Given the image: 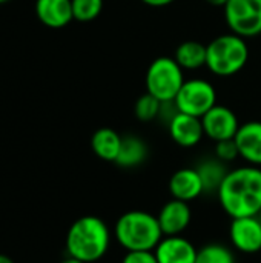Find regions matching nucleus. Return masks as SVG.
I'll return each mask as SVG.
<instances>
[{
	"label": "nucleus",
	"mask_w": 261,
	"mask_h": 263,
	"mask_svg": "<svg viewBox=\"0 0 261 263\" xmlns=\"http://www.w3.org/2000/svg\"><path fill=\"white\" fill-rule=\"evenodd\" d=\"M217 194L232 219L257 216L261 210V170L251 165L229 171Z\"/></svg>",
	"instance_id": "nucleus-1"
},
{
	"label": "nucleus",
	"mask_w": 261,
	"mask_h": 263,
	"mask_svg": "<svg viewBox=\"0 0 261 263\" xmlns=\"http://www.w3.org/2000/svg\"><path fill=\"white\" fill-rule=\"evenodd\" d=\"M111 242L108 225L97 216H83L77 219L66 236L68 254L85 263L102 259Z\"/></svg>",
	"instance_id": "nucleus-2"
},
{
	"label": "nucleus",
	"mask_w": 261,
	"mask_h": 263,
	"mask_svg": "<svg viewBox=\"0 0 261 263\" xmlns=\"http://www.w3.org/2000/svg\"><path fill=\"white\" fill-rule=\"evenodd\" d=\"M115 240L126 251H154L163 239L157 216L146 211L122 214L114 228Z\"/></svg>",
	"instance_id": "nucleus-3"
},
{
	"label": "nucleus",
	"mask_w": 261,
	"mask_h": 263,
	"mask_svg": "<svg viewBox=\"0 0 261 263\" xmlns=\"http://www.w3.org/2000/svg\"><path fill=\"white\" fill-rule=\"evenodd\" d=\"M206 66L220 77H229L245 68L249 59L246 40L237 34L215 37L208 46Z\"/></svg>",
	"instance_id": "nucleus-4"
},
{
	"label": "nucleus",
	"mask_w": 261,
	"mask_h": 263,
	"mask_svg": "<svg viewBox=\"0 0 261 263\" xmlns=\"http://www.w3.org/2000/svg\"><path fill=\"white\" fill-rule=\"evenodd\" d=\"M183 83V68L172 57H158L148 68L146 92L163 103L174 102Z\"/></svg>",
	"instance_id": "nucleus-5"
},
{
	"label": "nucleus",
	"mask_w": 261,
	"mask_h": 263,
	"mask_svg": "<svg viewBox=\"0 0 261 263\" xmlns=\"http://www.w3.org/2000/svg\"><path fill=\"white\" fill-rule=\"evenodd\" d=\"M174 105L178 112L202 119L211 108L217 105V92L214 86L203 79L185 80L174 100Z\"/></svg>",
	"instance_id": "nucleus-6"
},
{
	"label": "nucleus",
	"mask_w": 261,
	"mask_h": 263,
	"mask_svg": "<svg viewBox=\"0 0 261 263\" xmlns=\"http://www.w3.org/2000/svg\"><path fill=\"white\" fill-rule=\"evenodd\" d=\"M225 17L231 31L243 39L261 34V0H228Z\"/></svg>",
	"instance_id": "nucleus-7"
},
{
	"label": "nucleus",
	"mask_w": 261,
	"mask_h": 263,
	"mask_svg": "<svg viewBox=\"0 0 261 263\" xmlns=\"http://www.w3.org/2000/svg\"><path fill=\"white\" fill-rule=\"evenodd\" d=\"M202 123H203L205 136H208L215 143L222 140L234 139L240 128L235 112L222 105H215L214 108H211L202 117Z\"/></svg>",
	"instance_id": "nucleus-8"
},
{
	"label": "nucleus",
	"mask_w": 261,
	"mask_h": 263,
	"mask_svg": "<svg viewBox=\"0 0 261 263\" xmlns=\"http://www.w3.org/2000/svg\"><path fill=\"white\" fill-rule=\"evenodd\" d=\"M232 245L246 254H254L261 250V220L258 216L232 219L229 228Z\"/></svg>",
	"instance_id": "nucleus-9"
},
{
	"label": "nucleus",
	"mask_w": 261,
	"mask_h": 263,
	"mask_svg": "<svg viewBox=\"0 0 261 263\" xmlns=\"http://www.w3.org/2000/svg\"><path fill=\"white\" fill-rule=\"evenodd\" d=\"M169 134L172 140L183 148L195 146L205 136L202 119L177 111L169 120Z\"/></svg>",
	"instance_id": "nucleus-10"
},
{
	"label": "nucleus",
	"mask_w": 261,
	"mask_h": 263,
	"mask_svg": "<svg viewBox=\"0 0 261 263\" xmlns=\"http://www.w3.org/2000/svg\"><path fill=\"white\" fill-rule=\"evenodd\" d=\"M157 219L163 236H180L189 227L192 213L188 202L171 199L163 205Z\"/></svg>",
	"instance_id": "nucleus-11"
},
{
	"label": "nucleus",
	"mask_w": 261,
	"mask_h": 263,
	"mask_svg": "<svg viewBox=\"0 0 261 263\" xmlns=\"http://www.w3.org/2000/svg\"><path fill=\"white\" fill-rule=\"evenodd\" d=\"M154 253L158 263H195L198 250L182 236H165Z\"/></svg>",
	"instance_id": "nucleus-12"
},
{
	"label": "nucleus",
	"mask_w": 261,
	"mask_h": 263,
	"mask_svg": "<svg viewBox=\"0 0 261 263\" xmlns=\"http://www.w3.org/2000/svg\"><path fill=\"white\" fill-rule=\"evenodd\" d=\"M234 140L242 159L252 166H261V122L240 125Z\"/></svg>",
	"instance_id": "nucleus-13"
},
{
	"label": "nucleus",
	"mask_w": 261,
	"mask_h": 263,
	"mask_svg": "<svg viewBox=\"0 0 261 263\" xmlns=\"http://www.w3.org/2000/svg\"><path fill=\"white\" fill-rule=\"evenodd\" d=\"M169 193L172 199L191 202L205 193L202 177L197 168H183L172 174L169 180Z\"/></svg>",
	"instance_id": "nucleus-14"
},
{
	"label": "nucleus",
	"mask_w": 261,
	"mask_h": 263,
	"mask_svg": "<svg viewBox=\"0 0 261 263\" xmlns=\"http://www.w3.org/2000/svg\"><path fill=\"white\" fill-rule=\"evenodd\" d=\"M35 14L38 20L48 28H63L72 18V2L71 0H37Z\"/></svg>",
	"instance_id": "nucleus-15"
},
{
	"label": "nucleus",
	"mask_w": 261,
	"mask_h": 263,
	"mask_svg": "<svg viewBox=\"0 0 261 263\" xmlns=\"http://www.w3.org/2000/svg\"><path fill=\"white\" fill-rule=\"evenodd\" d=\"M122 139L123 137H120L117 131L111 128H100L94 133L91 139V146L95 156L102 160L115 162L122 146Z\"/></svg>",
	"instance_id": "nucleus-16"
},
{
	"label": "nucleus",
	"mask_w": 261,
	"mask_h": 263,
	"mask_svg": "<svg viewBox=\"0 0 261 263\" xmlns=\"http://www.w3.org/2000/svg\"><path fill=\"white\" fill-rule=\"evenodd\" d=\"M146 156H148L146 143L135 136H126L122 139V146L115 159V163L122 168H134L142 165Z\"/></svg>",
	"instance_id": "nucleus-17"
},
{
	"label": "nucleus",
	"mask_w": 261,
	"mask_h": 263,
	"mask_svg": "<svg viewBox=\"0 0 261 263\" xmlns=\"http://www.w3.org/2000/svg\"><path fill=\"white\" fill-rule=\"evenodd\" d=\"M208 49L203 43L195 40L183 42L175 51V60L183 69H197L206 66Z\"/></svg>",
	"instance_id": "nucleus-18"
},
{
	"label": "nucleus",
	"mask_w": 261,
	"mask_h": 263,
	"mask_svg": "<svg viewBox=\"0 0 261 263\" xmlns=\"http://www.w3.org/2000/svg\"><path fill=\"white\" fill-rule=\"evenodd\" d=\"M197 171H198V174L202 177L205 193H209V191L217 193L220 185L223 183L226 174L229 173L225 168V162H222L218 159H209V160L202 162L197 166Z\"/></svg>",
	"instance_id": "nucleus-19"
},
{
	"label": "nucleus",
	"mask_w": 261,
	"mask_h": 263,
	"mask_svg": "<svg viewBox=\"0 0 261 263\" xmlns=\"http://www.w3.org/2000/svg\"><path fill=\"white\" fill-rule=\"evenodd\" d=\"M195 263H235V257L229 248L212 243L198 250Z\"/></svg>",
	"instance_id": "nucleus-20"
},
{
	"label": "nucleus",
	"mask_w": 261,
	"mask_h": 263,
	"mask_svg": "<svg viewBox=\"0 0 261 263\" xmlns=\"http://www.w3.org/2000/svg\"><path fill=\"white\" fill-rule=\"evenodd\" d=\"M162 108H163V102H160L152 94L146 92V94H143L137 100V103L134 106V112H135V117L138 120H142V122H151L157 116H160Z\"/></svg>",
	"instance_id": "nucleus-21"
},
{
	"label": "nucleus",
	"mask_w": 261,
	"mask_h": 263,
	"mask_svg": "<svg viewBox=\"0 0 261 263\" xmlns=\"http://www.w3.org/2000/svg\"><path fill=\"white\" fill-rule=\"evenodd\" d=\"M72 15L78 22H91L97 18L103 9V0H71Z\"/></svg>",
	"instance_id": "nucleus-22"
},
{
	"label": "nucleus",
	"mask_w": 261,
	"mask_h": 263,
	"mask_svg": "<svg viewBox=\"0 0 261 263\" xmlns=\"http://www.w3.org/2000/svg\"><path fill=\"white\" fill-rule=\"evenodd\" d=\"M215 156L222 162H232L235 157H240L235 140L229 139V140L217 142V145H215Z\"/></svg>",
	"instance_id": "nucleus-23"
},
{
	"label": "nucleus",
	"mask_w": 261,
	"mask_h": 263,
	"mask_svg": "<svg viewBox=\"0 0 261 263\" xmlns=\"http://www.w3.org/2000/svg\"><path fill=\"white\" fill-rule=\"evenodd\" d=\"M122 263H158L154 251H128Z\"/></svg>",
	"instance_id": "nucleus-24"
},
{
	"label": "nucleus",
	"mask_w": 261,
	"mask_h": 263,
	"mask_svg": "<svg viewBox=\"0 0 261 263\" xmlns=\"http://www.w3.org/2000/svg\"><path fill=\"white\" fill-rule=\"evenodd\" d=\"M143 3L149 5V6H154V8H160V6H166V5H171L174 3L175 0H142Z\"/></svg>",
	"instance_id": "nucleus-25"
},
{
	"label": "nucleus",
	"mask_w": 261,
	"mask_h": 263,
	"mask_svg": "<svg viewBox=\"0 0 261 263\" xmlns=\"http://www.w3.org/2000/svg\"><path fill=\"white\" fill-rule=\"evenodd\" d=\"M205 2L209 3V5H212V6H223V8L228 3V0H205Z\"/></svg>",
	"instance_id": "nucleus-26"
},
{
	"label": "nucleus",
	"mask_w": 261,
	"mask_h": 263,
	"mask_svg": "<svg viewBox=\"0 0 261 263\" xmlns=\"http://www.w3.org/2000/svg\"><path fill=\"white\" fill-rule=\"evenodd\" d=\"M60 263H85V262H82V260H78V259H74V257H68V259H65V260H62Z\"/></svg>",
	"instance_id": "nucleus-27"
},
{
	"label": "nucleus",
	"mask_w": 261,
	"mask_h": 263,
	"mask_svg": "<svg viewBox=\"0 0 261 263\" xmlns=\"http://www.w3.org/2000/svg\"><path fill=\"white\" fill-rule=\"evenodd\" d=\"M0 263H14L8 256H5V254H0Z\"/></svg>",
	"instance_id": "nucleus-28"
},
{
	"label": "nucleus",
	"mask_w": 261,
	"mask_h": 263,
	"mask_svg": "<svg viewBox=\"0 0 261 263\" xmlns=\"http://www.w3.org/2000/svg\"><path fill=\"white\" fill-rule=\"evenodd\" d=\"M8 2H11V0H0V5H3V3H8Z\"/></svg>",
	"instance_id": "nucleus-29"
},
{
	"label": "nucleus",
	"mask_w": 261,
	"mask_h": 263,
	"mask_svg": "<svg viewBox=\"0 0 261 263\" xmlns=\"http://www.w3.org/2000/svg\"><path fill=\"white\" fill-rule=\"evenodd\" d=\"M257 216H258V219H260V220H261V210H260V213H258Z\"/></svg>",
	"instance_id": "nucleus-30"
}]
</instances>
